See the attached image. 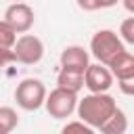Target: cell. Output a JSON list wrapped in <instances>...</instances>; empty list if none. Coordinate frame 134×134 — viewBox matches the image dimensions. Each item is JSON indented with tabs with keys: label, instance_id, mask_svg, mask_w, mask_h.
<instances>
[{
	"label": "cell",
	"instance_id": "obj_11",
	"mask_svg": "<svg viewBox=\"0 0 134 134\" xmlns=\"http://www.w3.org/2000/svg\"><path fill=\"white\" fill-rule=\"evenodd\" d=\"M98 130H100V134H126V132H128V117H126V113L117 107L115 113H113Z\"/></svg>",
	"mask_w": 134,
	"mask_h": 134
},
{
	"label": "cell",
	"instance_id": "obj_6",
	"mask_svg": "<svg viewBox=\"0 0 134 134\" xmlns=\"http://www.w3.org/2000/svg\"><path fill=\"white\" fill-rule=\"evenodd\" d=\"M4 21L17 31V34H27L34 27L36 15L34 8L27 2H13L6 10H4Z\"/></svg>",
	"mask_w": 134,
	"mask_h": 134
},
{
	"label": "cell",
	"instance_id": "obj_15",
	"mask_svg": "<svg viewBox=\"0 0 134 134\" xmlns=\"http://www.w3.org/2000/svg\"><path fill=\"white\" fill-rule=\"evenodd\" d=\"M119 36H121V40H124L126 44H132V46H134V17H128V19L121 21V25H119Z\"/></svg>",
	"mask_w": 134,
	"mask_h": 134
},
{
	"label": "cell",
	"instance_id": "obj_12",
	"mask_svg": "<svg viewBox=\"0 0 134 134\" xmlns=\"http://www.w3.org/2000/svg\"><path fill=\"white\" fill-rule=\"evenodd\" d=\"M19 126V115L13 107H0V132L10 134Z\"/></svg>",
	"mask_w": 134,
	"mask_h": 134
},
{
	"label": "cell",
	"instance_id": "obj_20",
	"mask_svg": "<svg viewBox=\"0 0 134 134\" xmlns=\"http://www.w3.org/2000/svg\"><path fill=\"white\" fill-rule=\"evenodd\" d=\"M121 4H124V8H126L128 13L134 15V0H121Z\"/></svg>",
	"mask_w": 134,
	"mask_h": 134
},
{
	"label": "cell",
	"instance_id": "obj_3",
	"mask_svg": "<svg viewBox=\"0 0 134 134\" xmlns=\"http://www.w3.org/2000/svg\"><path fill=\"white\" fill-rule=\"evenodd\" d=\"M46 86L38 77H25L15 88V100L23 111H38L46 103Z\"/></svg>",
	"mask_w": 134,
	"mask_h": 134
},
{
	"label": "cell",
	"instance_id": "obj_14",
	"mask_svg": "<svg viewBox=\"0 0 134 134\" xmlns=\"http://www.w3.org/2000/svg\"><path fill=\"white\" fill-rule=\"evenodd\" d=\"M61 134H94V130L84 124L82 119H75V121H67L61 130Z\"/></svg>",
	"mask_w": 134,
	"mask_h": 134
},
{
	"label": "cell",
	"instance_id": "obj_2",
	"mask_svg": "<svg viewBox=\"0 0 134 134\" xmlns=\"http://www.w3.org/2000/svg\"><path fill=\"white\" fill-rule=\"evenodd\" d=\"M126 50V42L121 40L119 34H115L113 29H98L92 40H90V54L103 63V65H111V61L121 54Z\"/></svg>",
	"mask_w": 134,
	"mask_h": 134
},
{
	"label": "cell",
	"instance_id": "obj_17",
	"mask_svg": "<svg viewBox=\"0 0 134 134\" xmlns=\"http://www.w3.org/2000/svg\"><path fill=\"white\" fill-rule=\"evenodd\" d=\"M117 86H119V90H121L126 96H134V75H132V77H128V80L117 82Z\"/></svg>",
	"mask_w": 134,
	"mask_h": 134
},
{
	"label": "cell",
	"instance_id": "obj_4",
	"mask_svg": "<svg viewBox=\"0 0 134 134\" xmlns=\"http://www.w3.org/2000/svg\"><path fill=\"white\" fill-rule=\"evenodd\" d=\"M77 103H80L77 92H71L67 88H59L57 86L54 90L48 92L44 107H46V111H48L50 117H54V119H67L71 113H75Z\"/></svg>",
	"mask_w": 134,
	"mask_h": 134
},
{
	"label": "cell",
	"instance_id": "obj_1",
	"mask_svg": "<svg viewBox=\"0 0 134 134\" xmlns=\"http://www.w3.org/2000/svg\"><path fill=\"white\" fill-rule=\"evenodd\" d=\"M117 109L115 98L109 92H90L77 103V117L90 128H100Z\"/></svg>",
	"mask_w": 134,
	"mask_h": 134
},
{
	"label": "cell",
	"instance_id": "obj_22",
	"mask_svg": "<svg viewBox=\"0 0 134 134\" xmlns=\"http://www.w3.org/2000/svg\"><path fill=\"white\" fill-rule=\"evenodd\" d=\"M0 134H4V132H0Z\"/></svg>",
	"mask_w": 134,
	"mask_h": 134
},
{
	"label": "cell",
	"instance_id": "obj_9",
	"mask_svg": "<svg viewBox=\"0 0 134 134\" xmlns=\"http://www.w3.org/2000/svg\"><path fill=\"white\" fill-rule=\"evenodd\" d=\"M109 69H111V73H113V77H115L117 82L132 77V75H134V54L128 52V50H124L121 54H117V57L111 61Z\"/></svg>",
	"mask_w": 134,
	"mask_h": 134
},
{
	"label": "cell",
	"instance_id": "obj_13",
	"mask_svg": "<svg viewBox=\"0 0 134 134\" xmlns=\"http://www.w3.org/2000/svg\"><path fill=\"white\" fill-rule=\"evenodd\" d=\"M17 42V31L2 19L0 21V48H13Z\"/></svg>",
	"mask_w": 134,
	"mask_h": 134
},
{
	"label": "cell",
	"instance_id": "obj_5",
	"mask_svg": "<svg viewBox=\"0 0 134 134\" xmlns=\"http://www.w3.org/2000/svg\"><path fill=\"white\" fill-rule=\"evenodd\" d=\"M13 50L17 54V63H23V65H38L44 59V42L34 34L19 36Z\"/></svg>",
	"mask_w": 134,
	"mask_h": 134
},
{
	"label": "cell",
	"instance_id": "obj_10",
	"mask_svg": "<svg viewBox=\"0 0 134 134\" xmlns=\"http://www.w3.org/2000/svg\"><path fill=\"white\" fill-rule=\"evenodd\" d=\"M57 86H59V88H67V90H71V92H80V90L84 88V73L61 67V71H59V75H57Z\"/></svg>",
	"mask_w": 134,
	"mask_h": 134
},
{
	"label": "cell",
	"instance_id": "obj_21",
	"mask_svg": "<svg viewBox=\"0 0 134 134\" xmlns=\"http://www.w3.org/2000/svg\"><path fill=\"white\" fill-rule=\"evenodd\" d=\"M13 2H25V0H13Z\"/></svg>",
	"mask_w": 134,
	"mask_h": 134
},
{
	"label": "cell",
	"instance_id": "obj_18",
	"mask_svg": "<svg viewBox=\"0 0 134 134\" xmlns=\"http://www.w3.org/2000/svg\"><path fill=\"white\" fill-rule=\"evenodd\" d=\"M75 2H77V6H80L82 10H88V13L100 8V0H75Z\"/></svg>",
	"mask_w": 134,
	"mask_h": 134
},
{
	"label": "cell",
	"instance_id": "obj_8",
	"mask_svg": "<svg viewBox=\"0 0 134 134\" xmlns=\"http://www.w3.org/2000/svg\"><path fill=\"white\" fill-rule=\"evenodd\" d=\"M59 63L63 69H73V71H80V73H86L88 65H90V54L84 46H67L63 48L61 57H59Z\"/></svg>",
	"mask_w": 134,
	"mask_h": 134
},
{
	"label": "cell",
	"instance_id": "obj_16",
	"mask_svg": "<svg viewBox=\"0 0 134 134\" xmlns=\"http://www.w3.org/2000/svg\"><path fill=\"white\" fill-rule=\"evenodd\" d=\"M10 63H17V54L13 48H0V67H6Z\"/></svg>",
	"mask_w": 134,
	"mask_h": 134
},
{
	"label": "cell",
	"instance_id": "obj_19",
	"mask_svg": "<svg viewBox=\"0 0 134 134\" xmlns=\"http://www.w3.org/2000/svg\"><path fill=\"white\" fill-rule=\"evenodd\" d=\"M117 2H121V0H100V8H111V6H115Z\"/></svg>",
	"mask_w": 134,
	"mask_h": 134
},
{
	"label": "cell",
	"instance_id": "obj_7",
	"mask_svg": "<svg viewBox=\"0 0 134 134\" xmlns=\"http://www.w3.org/2000/svg\"><path fill=\"white\" fill-rule=\"evenodd\" d=\"M113 82H115V77H113L111 69L103 63H90L84 73V86L90 92H109Z\"/></svg>",
	"mask_w": 134,
	"mask_h": 134
}]
</instances>
